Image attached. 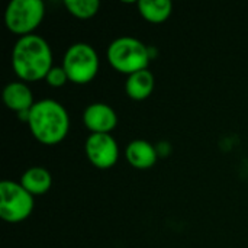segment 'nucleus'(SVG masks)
Listing matches in <instances>:
<instances>
[{
  "mask_svg": "<svg viewBox=\"0 0 248 248\" xmlns=\"http://www.w3.org/2000/svg\"><path fill=\"white\" fill-rule=\"evenodd\" d=\"M12 65L20 80L36 81L45 78L54 67L49 44L39 35L20 36L13 46Z\"/></svg>",
  "mask_w": 248,
  "mask_h": 248,
  "instance_id": "1",
  "label": "nucleus"
},
{
  "mask_svg": "<svg viewBox=\"0 0 248 248\" xmlns=\"http://www.w3.org/2000/svg\"><path fill=\"white\" fill-rule=\"evenodd\" d=\"M67 10L78 19L93 17L99 10V0H65Z\"/></svg>",
  "mask_w": 248,
  "mask_h": 248,
  "instance_id": "14",
  "label": "nucleus"
},
{
  "mask_svg": "<svg viewBox=\"0 0 248 248\" xmlns=\"http://www.w3.org/2000/svg\"><path fill=\"white\" fill-rule=\"evenodd\" d=\"M32 196L33 195H42L51 189L52 177L49 171L44 167H31L28 169L19 182Z\"/></svg>",
  "mask_w": 248,
  "mask_h": 248,
  "instance_id": "12",
  "label": "nucleus"
},
{
  "mask_svg": "<svg viewBox=\"0 0 248 248\" xmlns=\"http://www.w3.org/2000/svg\"><path fill=\"white\" fill-rule=\"evenodd\" d=\"M62 67L70 81L86 84L92 81L99 71V55L92 45L77 42L65 51Z\"/></svg>",
  "mask_w": 248,
  "mask_h": 248,
  "instance_id": "4",
  "label": "nucleus"
},
{
  "mask_svg": "<svg viewBox=\"0 0 248 248\" xmlns=\"http://www.w3.org/2000/svg\"><path fill=\"white\" fill-rule=\"evenodd\" d=\"M151 58L150 48L142 41L132 36L116 38L108 48V60L110 65L116 71L128 76L147 70Z\"/></svg>",
  "mask_w": 248,
  "mask_h": 248,
  "instance_id": "3",
  "label": "nucleus"
},
{
  "mask_svg": "<svg viewBox=\"0 0 248 248\" xmlns=\"http://www.w3.org/2000/svg\"><path fill=\"white\" fill-rule=\"evenodd\" d=\"M89 161L97 169H110L119 158V147L110 134H90L86 141Z\"/></svg>",
  "mask_w": 248,
  "mask_h": 248,
  "instance_id": "7",
  "label": "nucleus"
},
{
  "mask_svg": "<svg viewBox=\"0 0 248 248\" xmlns=\"http://www.w3.org/2000/svg\"><path fill=\"white\" fill-rule=\"evenodd\" d=\"M83 121L92 134H110L118 125V115L106 103H92L84 109Z\"/></svg>",
  "mask_w": 248,
  "mask_h": 248,
  "instance_id": "8",
  "label": "nucleus"
},
{
  "mask_svg": "<svg viewBox=\"0 0 248 248\" xmlns=\"http://www.w3.org/2000/svg\"><path fill=\"white\" fill-rule=\"evenodd\" d=\"M32 195L20 185L12 180L0 183V217L10 224L25 221L33 211Z\"/></svg>",
  "mask_w": 248,
  "mask_h": 248,
  "instance_id": "5",
  "label": "nucleus"
},
{
  "mask_svg": "<svg viewBox=\"0 0 248 248\" xmlns=\"http://www.w3.org/2000/svg\"><path fill=\"white\" fill-rule=\"evenodd\" d=\"M153 90H154V76L148 68L128 76L125 83V92L131 99L144 100L153 93Z\"/></svg>",
  "mask_w": 248,
  "mask_h": 248,
  "instance_id": "11",
  "label": "nucleus"
},
{
  "mask_svg": "<svg viewBox=\"0 0 248 248\" xmlns=\"http://www.w3.org/2000/svg\"><path fill=\"white\" fill-rule=\"evenodd\" d=\"M29 129L35 140L45 145L61 142L70 128V116L65 108L52 99L35 102L29 110Z\"/></svg>",
  "mask_w": 248,
  "mask_h": 248,
  "instance_id": "2",
  "label": "nucleus"
},
{
  "mask_svg": "<svg viewBox=\"0 0 248 248\" xmlns=\"http://www.w3.org/2000/svg\"><path fill=\"white\" fill-rule=\"evenodd\" d=\"M45 15L41 0H12L4 12V23L13 33L31 35L39 26Z\"/></svg>",
  "mask_w": 248,
  "mask_h": 248,
  "instance_id": "6",
  "label": "nucleus"
},
{
  "mask_svg": "<svg viewBox=\"0 0 248 248\" xmlns=\"http://www.w3.org/2000/svg\"><path fill=\"white\" fill-rule=\"evenodd\" d=\"M45 80L52 87H61V86H64L68 81V76H67V73H65L62 65L61 67H52L49 70V73L46 74Z\"/></svg>",
  "mask_w": 248,
  "mask_h": 248,
  "instance_id": "15",
  "label": "nucleus"
},
{
  "mask_svg": "<svg viewBox=\"0 0 248 248\" xmlns=\"http://www.w3.org/2000/svg\"><path fill=\"white\" fill-rule=\"evenodd\" d=\"M138 10L145 20L151 23H161L171 15L173 4L169 0H140Z\"/></svg>",
  "mask_w": 248,
  "mask_h": 248,
  "instance_id": "13",
  "label": "nucleus"
},
{
  "mask_svg": "<svg viewBox=\"0 0 248 248\" xmlns=\"http://www.w3.org/2000/svg\"><path fill=\"white\" fill-rule=\"evenodd\" d=\"M125 155L128 158V163L140 170H145L153 167L157 163V148L145 141V140H134L128 144L125 150Z\"/></svg>",
  "mask_w": 248,
  "mask_h": 248,
  "instance_id": "9",
  "label": "nucleus"
},
{
  "mask_svg": "<svg viewBox=\"0 0 248 248\" xmlns=\"http://www.w3.org/2000/svg\"><path fill=\"white\" fill-rule=\"evenodd\" d=\"M3 100L6 106L17 113L31 110L35 105L31 89L22 81H12L3 90Z\"/></svg>",
  "mask_w": 248,
  "mask_h": 248,
  "instance_id": "10",
  "label": "nucleus"
}]
</instances>
